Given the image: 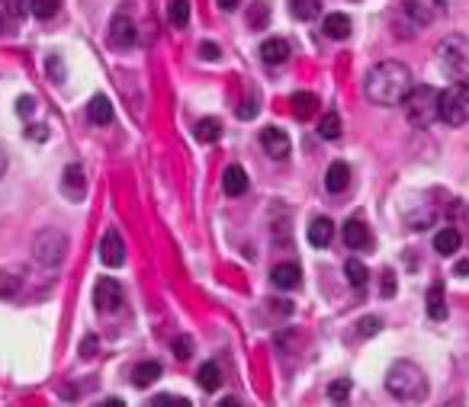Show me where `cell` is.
I'll list each match as a JSON object with an SVG mask.
<instances>
[{
  "instance_id": "1",
  "label": "cell",
  "mask_w": 469,
  "mask_h": 407,
  "mask_svg": "<svg viewBox=\"0 0 469 407\" xmlns=\"http://www.w3.org/2000/svg\"><path fill=\"white\" fill-rule=\"evenodd\" d=\"M364 90L376 106H402L405 93L412 90V71L402 61H379L366 74Z\"/></svg>"
},
{
  "instance_id": "2",
  "label": "cell",
  "mask_w": 469,
  "mask_h": 407,
  "mask_svg": "<svg viewBox=\"0 0 469 407\" xmlns=\"http://www.w3.org/2000/svg\"><path fill=\"white\" fill-rule=\"evenodd\" d=\"M386 391L399 401H418L427 394V379L415 362H395L386 372Z\"/></svg>"
},
{
  "instance_id": "3",
  "label": "cell",
  "mask_w": 469,
  "mask_h": 407,
  "mask_svg": "<svg viewBox=\"0 0 469 407\" xmlns=\"http://www.w3.org/2000/svg\"><path fill=\"white\" fill-rule=\"evenodd\" d=\"M402 106H405V116H408V125H415V129H427V125L437 119V90L431 87V83H418L405 93V100H402Z\"/></svg>"
},
{
  "instance_id": "4",
  "label": "cell",
  "mask_w": 469,
  "mask_h": 407,
  "mask_svg": "<svg viewBox=\"0 0 469 407\" xmlns=\"http://www.w3.org/2000/svg\"><path fill=\"white\" fill-rule=\"evenodd\" d=\"M437 119L447 125H466L469 122V77L456 81L453 87L437 93Z\"/></svg>"
},
{
  "instance_id": "5",
  "label": "cell",
  "mask_w": 469,
  "mask_h": 407,
  "mask_svg": "<svg viewBox=\"0 0 469 407\" xmlns=\"http://www.w3.org/2000/svg\"><path fill=\"white\" fill-rule=\"evenodd\" d=\"M437 58H441V68L450 77L463 81L469 77V39L466 35H447V39L437 42Z\"/></svg>"
},
{
  "instance_id": "6",
  "label": "cell",
  "mask_w": 469,
  "mask_h": 407,
  "mask_svg": "<svg viewBox=\"0 0 469 407\" xmlns=\"http://www.w3.org/2000/svg\"><path fill=\"white\" fill-rule=\"evenodd\" d=\"M64 254H68V237L62 231H42L33 244V256L42 269H58Z\"/></svg>"
},
{
  "instance_id": "7",
  "label": "cell",
  "mask_w": 469,
  "mask_h": 407,
  "mask_svg": "<svg viewBox=\"0 0 469 407\" xmlns=\"http://www.w3.org/2000/svg\"><path fill=\"white\" fill-rule=\"evenodd\" d=\"M402 13H405V20L415 29H421V26H431L444 13V7H441V0H405Z\"/></svg>"
},
{
  "instance_id": "8",
  "label": "cell",
  "mask_w": 469,
  "mask_h": 407,
  "mask_svg": "<svg viewBox=\"0 0 469 407\" xmlns=\"http://www.w3.org/2000/svg\"><path fill=\"white\" fill-rule=\"evenodd\" d=\"M93 305L103 314L116 311L122 305V285L116 279H97V285H93Z\"/></svg>"
},
{
  "instance_id": "9",
  "label": "cell",
  "mask_w": 469,
  "mask_h": 407,
  "mask_svg": "<svg viewBox=\"0 0 469 407\" xmlns=\"http://www.w3.org/2000/svg\"><path fill=\"white\" fill-rule=\"evenodd\" d=\"M135 35H139V33H135L132 16H126V13L112 16V23H110V45H112V49H132Z\"/></svg>"
},
{
  "instance_id": "10",
  "label": "cell",
  "mask_w": 469,
  "mask_h": 407,
  "mask_svg": "<svg viewBox=\"0 0 469 407\" xmlns=\"http://www.w3.org/2000/svg\"><path fill=\"white\" fill-rule=\"evenodd\" d=\"M100 263L112 269L126 263V244H122V237L116 231H106L103 241H100Z\"/></svg>"
},
{
  "instance_id": "11",
  "label": "cell",
  "mask_w": 469,
  "mask_h": 407,
  "mask_svg": "<svg viewBox=\"0 0 469 407\" xmlns=\"http://www.w3.org/2000/svg\"><path fill=\"white\" fill-rule=\"evenodd\" d=\"M260 148H264V151L270 154L273 160L289 158V138H286V131L277 129V125L264 129V131H260Z\"/></svg>"
},
{
  "instance_id": "12",
  "label": "cell",
  "mask_w": 469,
  "mask_h": 407,
  "mask_svg": "<svg viewBox=\"0 0 469 407\" xmlns=\"http://www.w3.org/2000/svg\"><path fill=\"white\" fill-rule=\"evenodd\" d=\"M62 189L68 199H84L87 193V179H84V170H81V164H68L64 167V177H62Z\"/></svg>"
},
{
  "instance_id": "13",
  "label": "cell",
  "mask_w": 469,
  "mask_h": 407,
  "mask_svg": "<svg viewBox=\"0 0 469 407\" xmlns=\"http://www.w3.org/2000/svg\"><path fill=\"white\" fill-rule=\"evenodd\" d=\"M222 189H225V196H231V199L245 196V193H248V173L241 170L238 164L225 167V173H222Z\"/></svg>"
},
{
  "instance_id": "14",
  "label": "cell",
  "mask_w": 469,
  "mask_h": 407,
  "mask_svg": "<svg viewBox=\"0 0 469 407\" xmlns=\"http://www.w3.org/2000/svg\"><path fill=\"white\" fill-rule=\"evenodd\" d=\"M331 241H335V225H331V218H325V215L312 218V225H308V244H312V247H328Z\"/></svg>"
},
{
  "instance_id": "15",
  "label": "cell",
  "mask_w": 469,
  "mask_h": 407,
  "mask_svg": "<svg viewBox=\"0 0 469 407\" xmlns=\"http://www.w3.org/2000/svg\"><path fill=\"white\" fill-rule=\"evenodd\" d=\"M270 279H273V285L277 289H296V285L302 283V269L296 266V263H280V266H273V273H270Z\"/></svg>"
},
{
  "instance_id": "16",
  "label": "cell",
  "mask_w": 469,
  "mask_h": 407,
  "mask_svg": "<svg viewBox=\"0 0 469 407\" xmlns=\"http://www.w3.org/2000/svg\"><path fill=\"white\" fill-rule=\"evenodd\" d=\"M350 183V167L344 164V160H335V164L328 167V173H325V189H328L331 196L344 193Z\"/></svg>"
},
{
  "instance_id": "17",
  "label": "cell",
  "mask_w": 469,
  "mask_h": 407,
  "mask_svg": "<svg viewBox=\"0 0 469 407\" xmlns=\"http://www.w3.org/2000/svg\"><path fill=\"white\" fill-rule=\"evenodd\" d=\"M260 58H264L267 64H283L289 58V42L286 39H264L260 42Z\"/></svg>"
},
{
  "instance_id": "18",
  "label": "cell",
  "mask_w": 469,
  "mask_h": 407,
  "mask_svg": "<svg viewBox=\"0 0 469 407\" xmlns=\"http://www.w3.org/2000/svg\"><path fill=\"white\" fill-rule=\"evenodd\" d=\"M460 244H463V235L453 228V225H447V228H441L434 235V250L441 256H453L456 250H460Z\"/></svg>"
},
{
  "instance_id": "19",
  "label": "cell",
  "mask_w": 469,
  "mask_h": 407,
  "mask_svg": "<svg viewBox=\"0 0 469 407\" xmlns=\"http://www.w3.org/2000/svg\"><path fill=\"white\" fill-rule=\"evenodd\" d=\"M344 244H347V247H354V250H360V247H366V244H370V231H366V225L364 221H347V225H344Z\"/></svg>"
},
{
  "instance_id": "20",
  "label": "cell",
  "mask_w": 469,
  "mask_h": 407,
  "mask_svg": "<svg viewBox=\"0 0 469 407\" xmlns=\"http://www.w3.org/2000/svg\"><path fill=\"white\" fill-rule=\"evenodd\" d=\"M161 362H154V359H148V362H139V366H135V372H132V382L139 388H148V385H154V382L161 379Z\"/></svg>"
},
{
  "instance_id": "21",
  "label": "cell",
  "mask_w": 469,
  "mask_h": 407,
  "mask_svg": "<svg viewBox=\"0 0 469 407\" xmlns=\"http://www.w3.org/2000/svg\"><path fill=\"white\" fill-rule=\"evenodd\" d=\"M322 29H325V35L328 39H347L350 35V16H344V13H328L325 16V23H322Z\"/></svg>"
},
{
  "instance_id": "22",
  "label": "cell",
  "mask_w": 469,
  "mask_h": 407,
  "mask_svg": "<svg viewBox=\"0 0 469 407\" xmlns=\"http://www.w3.org/2000/svg\"><path fill=\"white\" fill-rule=\"evenodd\" d=\"M427 314H431V321L447 318V302H444V285L441 283H434L431 289H427Z\"/></svg>"
},
{
  "instance_id": "23",
  "label": "cell",
  "mask_w": 469,
  "mask_h": 407,
  "mask_svg": "<svg viewBox=\"0 0 469 407\" xmlns=\"http://www.w3.org/2000/svg\"><path fill=\"white\" fill-rule=\"evenodd\" d=\"M197 382H199V388L203 391H216L219 385H222V369H219V362H203L199 366V372H197Z\"/></svg>"
},
{
  "instance_id": "24",
  "label": "cell",
  "mask_w": 469,
  "mask_h": 407,
  "mask_svg": "<svg viewBox=\"0 0 469 407\" xmlns=\"http://www.w3.org/2000/svg\"><path fill=\"white\" fill-rule=\"evenodd\" d=\"M87 116H91L93 125H110L112 122V103L106 97H93L91 106H87Z\"/></svg>"
},
{
  "instance_id": "25",
  "label": "cell",
  "mask_w": 469,
  "mask_h": 407,
  "mask_svg": "<svg viewBox=\"0 0 469 407\" xmlns=\"http://www.w3.org/2000/svg\"><path fill=\"white\" fill-rule=\"evenodd\" d=\"M315 110H318V97L315 93H293V112H296V119H312L315 116Z\"/></svg>"
},
{
  "instance_id": "26",
  "label": "cell",
  "mask_w": 469,
  "mask_h": 407,
  "mask_svg": "<svg viewBox=\"0 0 469 407\" xmlns=\"http://www.w3.org/2000/svg\"><path fill=\"white\" fill-rule=\"evenodd\" d=\"M318 10H322V0H289V13H293V20H315Z\"/></svg>"
},
{
  "instance_id": "27",
  "label": "cell",
  "mask_w": 469,
  "mask_h": 407,
  "mask_svg": "<svg viewBox=\"0 0 469 407\" xmlns=\"http://www.w3.org/2000/svg\"><path fill=\"white\" fill-rule=\"evenodd\" d=\"M344 276H347V283L354 285V289H364V285L370 283V269L364 266V260H347L344 263Z\"/></svg>"
},
{
  "instance_id": "28",
  "label": "cell",
  "mask_w": 469,
  "mask_h": 407,
  "mask_svg": "<svg viewBox=\"0 0 469 407\" xmlns=\"http://www.w3.org/2000/svg\"><path fill=\"white\" fill-rule=\"evenodd\" d=\"M168 20H170V26L187 29L190 26V0H170L168 4Z\"/></svg>"
},
{
  "instance_id": "29",
  "label": "cell",
  "mask_w": 469,
  "mask_h": 407,
  "mask_svg": "<svg viewBox=\"0 0 469 407\" xmlns=\"http://www.w3.org/2000/svg\"><path fill=\"white\" fill-rule=\"evenodd\" d=\"M318 135H322L325 141L341 138V116H337V112H325V116L318 119Z\"/></svg>"
},
{
  "instance_id": "30",
  "label": "cell",
  "mask_w": 469,
  "mask_h": 407,
  "mask_svg": "<svg viewBox=\"0 0 469 407\" xmlns=\"http://www.w3.org/2000/svg\"><path fill=\"white\" fill-rule=\"evenodd\" d=\"M23 285V273L20 269H0V298L16 295Z\"/></svg>"
},
{
  "instance_id": "31",
  "label": "cell",
  "mask_w": 469,
  "mask_h": 407,
  "mask_svg": "<svg viewBox=\"0 0 469 407\" xmlns=\"http://www.w3.org/2000/svg\"><path fill=\"white\" fill-rule=\"evenodd\" d=\"M219 135H222V122H219V119H199L197 122V138L203 141V145L219 141Z\"/></svg>"
},
{
  "instance_id": "32",
  "label": "cell",
  "mask_w": 469,
  "mask_h": 407,
  "mask_svg": "<svg viewBox=\"0 0 469 407\" xmlns=\"http://www.w3.org/2000/svg\"><path fill=\"white\" fill-rule=\"evenodd\" d=\"M267 23H270V4H264V0L251 4V10H248V26H251V29H267Z\"/></svg>"
},
{
  "instance_id": "33",
  "label": "cell",
  "mask_w": 469,
  "mask_h": 407,
  "mask_svg": "<svg viewBox=\"0 0 469 407\" xmlns=\"http://www.w3.org/2000/svg\"><path fill=\"white\" fill-rule=\"evenodd\" d=\"M62 7V0H29V10H33L35 20H52Z\"/></svg>"
},
{
  "instance_id": "34",
  "label": "cell",
  "mask_w": 469,
  "mask_h": 407,
  "mask_svg": "<svg viewBox=\"0 0 469 407\" xmlns=\"http://www.w3.org/2000/svg\"><path fill=\"white\" fill-rule=\"evenodd\" d=\"M350 398V382L347 379H335L328 385V401H335V404H344V401Z\"/></svg>"
},
{
  "instance_id": "35",
  "label": "cell",
  "mask_w": 469,
  "mask_h": 407,
  "mask_svg": "<svg viewBox=\"0 0 469 407\" xmlns=\"http://www.w3.org/2000/svg\"><path fill=\"white\" fill-rule=\"evenodd\" d=\"M379 331H383V321H379V318H360L357 321V334H360V337H376Z\"/></svg>"
},
{
  "instance_id": "36",
  "label": "cell",
  "mask_w": 469,
  "mask_h": 407,
  "mask_svg": "<svg viewBox=\"0 0 469 407\" xmlns=\"http://www.w3.org/2000/svg\"><path fill=\"white\" fill-rule=\"evenodd\" d=\"M49 74H52V81H55V83L64 81V64H62V58H58V55H49Z\"/></svg>"
},
{
  "instance_id": "37",
  "label": "cell",
  "mask_w": 469,
  "mask_h": 407,
  "mask_svg": "<svg viewBox=\"0 0 469 407\" xmlns=\"http://www.w3.org/2000/svg\"><path fill=\"white\" fill-rule=\"evenodd\" d=\"M174 353H177L180 359H187L190 353H193V340H190V337H177V340H174Z\"/></svg>"
},
{
  "instance_id": "38",
  "label": "cell",
  "mask_w": 469,
  "mask_h": 407,
  "mask_svg": "<svg viewBox=\"0 0 469 407\" xmlns=\"http://www.w3.org/2000/svg\"><path fill=\"white\" fill-rule=\"evenodd\" d=\"M16 112H20V116H33V112H35V97H20Z\"/></svg>"
},
{
  "instance_id": "39",
  "label": "cell",
  "mask_w": 469,
  "mask_h": 407,
  "mask_svg": "<svg viewBox=\"0 0 469 407\" xmlns=\"http://www.w3.org/2000/svg\"><path fill=\"white\" fill-rule=\"evenodd\" d=\"M383 295L393 298L395 295V279H393V269H386L383 273Z\"/></svg>"
},
{
  "instance_id": "40",
  "label": "cell",
  "mask_w": 469,
  "mask_h": 407,
  "mask_svg": "<svg viewBox=\"0 0 469 407\" xmlns=\"http://www.w3.org/2000/svg\"><path fill=\"white\" fill-rule=\"evenodd\" d=\"M199 55H203L206 61H216V58H219V45H212V42H203V45H199Z\"/></svg>"
},
{
  "instance_id": "41",
  "label": "cell",
  "mask_w": 469,
  "mask_h": 407,
  "mask_svg": "<svg viewBox=\"0 0 469 407\" xmlns=\"http://www.w3.org/2000/svg\"><path fill=\"white\" fill-rule=\"evenodd\" d=\"M238 116L241 119H254V116H257V100H248L245 106H238Z\"/></svg>"
},
{
  "instance_id": "42",
  "label": "cell",
  "mask_w": 469,
  "mask_h": 407,
  "mask_svg": "<svg viewBox=\"0 0 469 407\" xmlns=\"http://www.w3.org/2000/svg\"><path fill=\"white\" fill-rule=\"evenodd\" d=\"M154 407H161V404H187L183 398H174V394H158V398H151Z\"/></svg>"
},
{
  "instance_id": "43",
  "label": "cell",
  "mask_w": 469,
  "mask_h": 407,
  "mask_svg": "<svg viewBox=\"0 0 469 407\" xmlns=\"http://www.w3.org/2000/svg\"><path fill=\"white\" fill-rule=\"evenodd\" d=\"M45 135H49V129H42V125H33V129H29V138H35V141H42Z\"/></svg>"
},
{
  "instance_id": "44",
  "label": "cell",
  "mask_w": 469,
  "mask_h": 407,
  "mask_svg": "<svg viewBox=\"0 0 469 407\" xmlns=\"http://www.w3.org/2000/svg\"><path fill=\"white\" fill-rule=\"evenodd\" d=\"M216 4L225 10V13H231V10H238V7H241V0H216Z\"/></svg>"
},
{
  "instance_id": "45",
  "label": "cell",
  "mask_w": 469,
  "mask_h": 407,
  "mask_svg": "<svg viewBox=\"0 0 469 407\" xmlns=\"http://www.w3.org/2000/svg\"><path fill=\"white\" fill-rule=\"evenodd\" d=\"M453 273H456V276H469V260L456 263V266H453Z\"/></svg>"
},
{
  "instance_id": "46",
  "label": "cell",
  "mask_w": 469,
  "mask_h": 407,
  "mask_svg": "<svg viewBox=\"0 0 469 407\" xmlns=\"http://www.w3.org/2000/svg\"><path fill=\"white\" fill-rule=\"evenodd\" d=\"M93 350H97V340H93V337H87V340H84V346H81V353H84V356H87V353H93Z\"/></svg>"
},
{
  "instance_id": "47",
  "label": "cell",
  "mask_w": 469,
  "mask_h": 407,
  "mask_svg": "<svg viewBox=\"0 0 469 407\" xmlns=\"http://www.w3.org/2000/svg\"><path fill=\"white\" fill-rule=\"evenodd\" d=\"M4 173H7V154L0 151V177H4Z\"/></svg>"
}]
</instances>
